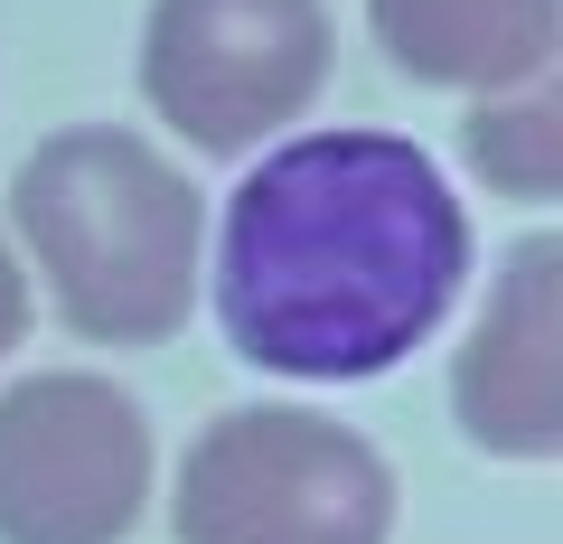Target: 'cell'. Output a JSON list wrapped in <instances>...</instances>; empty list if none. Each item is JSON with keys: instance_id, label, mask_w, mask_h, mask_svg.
<instances>
[{"instance_id": "obj_1", "label": "cell", "mask_w": 563, "mask_h": 544, "mask_svg": "<svg viewBox=\"0 0 563 544\" xmlns=\"http://www.w3.org/2000/svg\"><path fill=\"white\" fill-rule=\"evenodd\" d=\"M461 273L470 217L413 142L310 132L225 198L217 320L263 376L357 385L442 329Z\"/></svg>"}, {"instance_id": "obj_2", "label": "cell", "mask_w": 563, "mask_h": 544, "mask_svg": "<svg viewBox=\"0 0 563 544\" xmlns=\"http://www.w3.org/2000/svg\"><path fill=\"white\" fill-rule=\"evenodd\" d=\"M10 225L76 338L161 347L198 301L207 207L188 169H169L122 122L47 132L10 179Z\"/></svg>"}, {"instance_id": "obj_3", "label": "cell", "mask_w": 563, "mask_h": 544, "mask_svg": "<svg viewBox=\"0 0 563 544\" xmlns=\"http://www.w3.org/2000/svg\"><path fill=\"white\" fill-rule=\"evenodd\" d=\"M179 535L188 544H385L395 469L366 432L301 403H235L179 460Z\"/></svg>"}, {"instance_id": "obj_4", "label": "cell", "mask_w": 563, "mask_h": 544, "mask_svg": "<svg viewBox=\"0 0 563 544\" xmlns=\"http://www.w3.org/2000/svg\"><path fill=\"white\" fill-rule=\"evenodd\" d=\"M320 85H329L320 0H151V20H141L151 113L217 160L301 122Z\"/></svg>"}, {"instance_id": "obj_5", "label": "cell", "mask_w": 563, "mask_h": 544, "mask_svg": "<svg viewBox=\"0 0 563 544\" xmlns=\"http://www.w3.org/2000/svg\"><path fill=\"white\" fill-rule=\"evenodd\" d=\"M151 498V423L113 376L0 395V544H113Z\"/></svg>"}, {"instance_id": "obj_6", "label": "cell", "mask_w": 563, "mask_h": 544, "mask_svg": "<svg viewBox=\"0 0 563 544\" xmlns=\"http://www.w3.org/2000/svg\"><path fill=\"white\" fill-rule=\"evenodd\" d=\"M461 432L498 460H554L563 451V244L526 235L488 282V310L451 366Z\"/></svg>"}, {"instance_id": "obj_7", "label": "cell", "mask_w": 563, "mask_h": 544, "mask_svg": "<svg viewBox=\"0 0 563 544\" xmlns=\"http://www.w3.org/2000/svg\"><path fill=\"white\" fill-rule=\"evenodd\" d=\"M395 76L451 95H517L554 66V0H366Z\"/></svg>"}, {"instance_id": "obj_8", "label": "cell", "mask_w": 563, "mask_h": 544, "mask_svg": "<svg viewBox=\"0 0 563 544\" xmlns=\"http://www.w3.org/2000/svg\"><path fill=\"white\" fill-rule=\"evenodd\" d=\"M461 151L498 198L544 207L563 188V95L554 85H517V95H488L479 113L461 122Z\"/></svg>"}, {"instance_id": "obj_9", "label": "cell", "mask_w": 563, "mask_h": 544, "mask_svg": "<svg viewBox=\"0 0 563 544\" xmlns=\"http://www.w3.org/2000/svg\"><path fill=\"white\" fill-rule=\"evenodd\" d=\"M20 329H29V273H20V254L0 244V357L20 347Z\"/></svg>"}]
</instances>
